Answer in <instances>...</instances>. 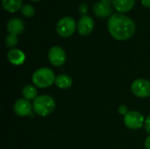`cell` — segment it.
<instances>
[{"label": "cell", "instance_id": "cell-1", "mask_svg": "<svg viewBox=\"0 0 150 149\" xmlns=\"http://www.w3.org/2000/svg\"><path fill=\"white\" fill-rule=\"evenodd\" d=\"M108 30L115 40H127L134 34L135 25L130 18L119 12L108 19Z\"/></svg>", "mask_w": 150, "mask_h": 149}, {"label": "cell", "instance_id": "cell-2", "mask_svg": "<svg viewBox=\"0 0 150 149\" xmlns=\"http://www.w3.org/2000/svg\"><path fill=\"white\" fill-rule=\"evenodd\" d=\"M55 108L54 99L48 95H41L37 97L33 103V109L41 117H46L53 112Z\"/></svg>", "mask_w": 150, "mask_h": 149}, {"label": "cell", "instance_id": "cell-3", "mask_svg": "<svg viewBox=\"0 0 150 149\" xmlns=\"http://www.w3.org/2000/svg\"><path fill=\"white\" fill-rule=\"evenodd\" d=\"M55 78L54 73L48 68H40L37 69L32 76L33 84L42 89L50 87L54 83Z\"/></svg>", "mask_w": 150, "mask_h": 149}, {"label": "cell", "instance_id": "cell-4", "mask_svg": "<svg viewBox=\"0 0 150 149\" xmlns=\"http://www.w3.org/2000/svg\"><path fill=\"white\" fill-rule=\"evenodd\" d=\"M76 27V24L75 19L71 17H65L61 18L56 24V32L60 36L68 38L75 32Z\"/></svg>", "mask_w": 150, "mask_h": 149}, {"label": "cell", "instance_id": "cell-5", "mask_svg": "<svg viewBox=\"0 0 150 149\" xmlns=\"http://www.w3.org/2000/svg\"><path fill=\"white\" fill-rule=\"evenodd\" d=\"M124 123L129 129L137 130L145 123L143 115L137 111H130L124 115Z\"/></svg>", "mask_w": 150, "mask_h": 149}, {"label": "cell", "instance_id": "cell-6", "mask_svg": "<svg viewBox=\"0 0 150 149\" xmlns=\"http://www.w3.org/2000/svg\"><path fill=\"white\" fill-rule=\"evenodd\" d=\"M131 90L138 97H148L150 96V82L142 78L136 79L131 85Z\"/></svg>", "mask_w": 150, "mask_h": 149}, {"label": "cell", "instance_id": "cell-7", "mask_svg": "<svg viewBox=\"0 0 150 149\" xmlns=\"http://www.w3.org/2000/svg\"><path fill=\"white\" fill-rule=\"evenodd\" d=\"M48 60L53 66L60 67L66 61V53L61 47H52L48 51Z\"/></svg>", "mask_w": 150, "mask_h": 149}, {"label": "cell", "instance_id": "cell-8", "mask_svg": "<svg viewBox=\"0 0 150 149\" xmlns=\"http://www.w3.org/2000/svg\"><path fill=\"white\" fill-rule=\"evenodd\" d=\"M112 0H100L97 2L93 6V11L97 17L106 18L112 13L111 4Z\"/></svg>", "mask_w": 150, "mask_h": 149}, {"label": "cell", "instance_id": "cell-9", "mask_svg": "<svg viewBox=\"0 0 150 149\" xmlns=\"http://www.w3.org/2000/svg\"><path fill=\"white\" fill-rule=\"evenodd\" d=\"M32 109H33L32 104L29 102V100L25 98L18 99L13 106V110L15 113L20 117H25L30 115L32 112Z\"/></svg>", "mask_w": 150, "mask_h": 149}, {"label": "cell", "instance_id": "cell-10", "mask_svg": "<svg viewBox=\"0 0 150 149\" xmlns=\"http://www.w3.org/2000/svg\"><path fill=\"white\" fill-rule=\"evenodd\" d=\"M93 28H94V21L89 16L86 15L83 16L77 23V30L82 36L89 35L92 32Z\"/></svg>", "mask_w": 150, "mask_h": 149}, {"label": "cell", "instance_id": "cell-11", "mask_svg": "<svg viewBox=\"0 0 150 149\" xmlns=\"http://www.w3.org/2000/svg\"><path fill=\"white\" fill-rule=\"evenodd\" d=\"M6 27L10 33L18 35V34H20L23 32V31L25 29V24L20 18H13L8 21Z\"/></svg>", "mask_w": 150, "mask_h": 149}, {"label": "cell", "instance_id": "cell-12", "mask_svg": "<svg viewBox=\"0 0 150 149\" xmlns=\"http://www.w3.org/2000/svg\"><path fill=\"white\" fill-rule=\"evenodd\" d=\"M113 7L117 11L127 12L129 11L134 5V0H112Z\"/></svg>", "mask_w": 150, "mask_h": 149}, {"label": "cell", "instance_id": "cell-13", "mask_svg": "<svg viewBox=\"0 0 150 149\" xmlns=\"http://www.w3.org/2000/svg\"><path fill=\"white\" fill-rule=\"evenodd\" d=\"M7 58L11 63H12L14 65H20L24 62L25 56V54L21 50L14 48V49H11L8 53Z\"/></svg>", "mask_w": 150, "mask_h": 149}, {"label": "cell", "instance_id": "cell-14", "mask_svg": "<svg viewBox=\"0 0 150 149\" xmlns=\"http://www.w3.org/2000/svg\"><path fill=\"white\" fill-rule=\"evenodd\" d=\"M72 78L68 76V75H65V74H62V75H59L56 76L55 78V81H54V83L55 85L60 88V89H69L71 87L72 85Z\"/></svg>", "mask_w": 150, "mask_h": 149}, {"label": "cell", "instance_id": "cell-15", "mask_svg": "<svg viewBox=\"0 0 150 149\" xmlns=\"http://www.w3.org/2000/svg\"><path fill=\"white\" fill-rule=\"evenodd\" d=\"M3 6L9 12H17L22 8V0H3Z\"/></svg>", "mask_w": 150, "mask_h": 149}, {"label": "cell", "instance_id": "cell-16", "mask_svg": "<svg viewBox=\"0 0 150 149\" xmlns=\"http://www.w3.org/2000/svg\"><path fill=\"white\" fill-rule=\"evenodd\" d=\"M37 90L34 86L33 85H25L23 90H22V94L24 96V97L27 100H34L37 97Z\"/></svg>", "mask_w": 150, "mask_h": 149}, {"label": "cell", "instance_id": "cell-17", "mask_svg": "<svg viewBox=\"0 0 150 149\" xmlns=\"http://www.w3.org/2000/svg\"><path fill=\"white\" fill-rule=\"evenodd\" d=\"M21 13L23 16L26 17V18H32L33 17L34 13H35V9L33 5L31 4H24L21 8Z\"/></svg>", "mask_w": 150, "mask_h": 149}, {"label": "cell", "instance_id": "cell-18", "mask_svg": "<svg viewBox=\"0 0 150 149\" xmlns=\"http://www.w3.org/2000/svg\"><path fill=\"white\" fill-rule=\"evenodd\" d=\"M18 37L15 34H11L10 33L6 38H5V45L7 47L12 48L14 47H16L18 45Z\"/></svg>", "mask_w": 150, "mask_h": 149}, {"label": "cell", "instance_id": "cell-19", "mask_svg": "<svg viewBox=\"0 0 150 149\" xmlns=\"http://www.w3.org/2000/svg\"><path fill=\"white\" fill-rule=\"evenodd\" d=\"M87 11H88V5L86 4H81L79 6V11L84 16V14L87 12Z\"/></svg>", "mask_w": 150, "mask_h": 149}, {"label": "cell", "instance_id": "cell-20", "mask_svg": "<svg viewBox=\"0 0 150 149\" xmlns=\"http://www.w3.org/2000/svg\"><path fill=\"white\" fill-rule=\"evenodd\" d=\"M144 127H145V130H146L149 133H150V115L146 119V120H145Z\"/></svg>", "mask_w": 150, "mask_h": 149}, {"label": "cell", "instance_id": "cell-21", "mask_svg": "<svg viewBox=\"0 0 150 149\" xmlns=\"http://www.w3.org/2000/svg\"><path fill=\"white\" fill-rule=\"evenodd\" d=\"M119 112H120V114H122V115H126V114L128 112L127 107L126 105H120V106L119 107Z\"/></svg>", "mask_w": 150, "mask_h": 149}, {"label": "cell", "instance_id": "cell-22", "mask_svg": "<svg viewBox=\"0 0 150 149\" xmlns=\"http://www.w3.org/2000/svg\"><path fill=\"white\" fill-rule=\"evenodd\" d=\"M145 148L146 149H150V135L148 136L145 140Z\"/></svg>", "mask_w": 150, "mask_h": 149}, {"label": "cell", "instance_id": "cell-23", "mask_svg": "<svg viewBox=\"0 0 150 149\" xmlns=\"http://www.w3.org/2000/svg\"><path fill=\"white\" fill-rule=\"evenodd\" d=\"M142 4L145 7L150 8V0H142Z\"/></svg>", "mask_w": 150, "mask_h": 149}, {"label": "cell", "instance_id": "cell-24", "mask_svg": "<svg viewBox=\"0 0 150 149\" xmlns=\"http://www.w3.org/2000/svg\"><path fill=\"white\" fill-rule=\"evenodd\" d=\"M32 1H34V2H37V1H40V0H32Z\"/></svg>", "mask_w": 150, "mask_h": 149}]
</instances>
